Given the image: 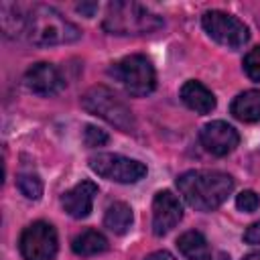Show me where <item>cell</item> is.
Returning a JSON list of instances; mask_svg holds the SVG:
<instances>
[{
  "mask_svg": "<svg viewBox=\"0 0 260 260\" xmlns=\"http://www.w3.org/2000/svg\"><path fill=\"white\" fill-rule=\"evenodd\" d=\"M177 189L193 209L211 211L234 191V179L221 171H187L177 179Z\"/></svg>",
  "mask_w": 260,
  "mask_h": 260,
  "instance_id": "obj_1",
  "label": "cell"
},
{
  "mask_svg": "<svg viewBox=\"0 0 260 260\" xmlns=\"http://www.w3.org/2000/svg\"><path fill=\"white\" fill-rule=\"evenodd\" d=\"M28 43L37 47H53L75 43L81 37V30L67 20L57 8L47 4H37L26 14V30Z\"/></svg>",
  "mask_w": 260,
  "mask_h": 260,
  "instance_id": "obj_2",
  "label": "cell"
},
{
  "mask_svg": "<svg viewBox=\"0 0 260 260\" xmlns=\"http://www.w3.org/2000/svg\"><path fill=\"white\" fill-rule=\"evenodd\" d=\"M102 26L110 35H150L162 26V18L136 2H110Z\"/></svg>",
  "mask_w": 260,
  "mask_h": 260,
  "instance_id": "obj_3",
  "label": "cell"
},
{
  "mask_svg": "<svg viewBox=\"0 0 260 260\" xmlns=\"http://www.w3.org/2000/svg\"><path fill=\"white\" fill-rule=\"evenodd\" d=\"M81 106L85 112L100 116L102 120L110 122L112 126H116L122 132L134 130V116H132L130 108L106 85L89 87L81 98Z\"/></svg>",
  "mask_w": 260,
  "mask_h": 260,
  "instance_id": "obj_4",
  "label": "cell"
},
{
  "mask_svg": "<svg viewBox=\"0 0 260 260\" xmlns=\"http://www.w3.org/2000/svg\"><path fill=\"white\" fill-rule=\"evenodd\" d=\"M110 73L124 85V89L130 95L142 98L148 95L156 85V75L152 63L144 55H128L120 59Z\"/></svg>",
  "mask_w": 260,
  "mask_h": 260,
  "instance_id": "obj_5",
  "label": "cell"
},
{
  "mask_svg": "<svg viewBox=\"0 0 260 260\" xmlns=\"http://www.w3.org/2000/svg\"><path fill=\"white\" fill-rule=\"evenodd\" d=\"M201 24L205 28V32L219 45L228 47V49H240L248 43L250 32L246 28V24L242 20H238L236 16L221 12V10H209L203 14Z\"/></svg>",
  "mask_w": 260,
  "mask_h": 260,
  "instance_id": "obj_6",
  "label": "cell"
},
{
  "mask_svg": "<svg viewBox=\"0 0 260 260\" xmlns=\"http://www.w3.org/2000/svg\"><path fill=\"white\" fill-rule=\"evenodd\" d=\"M89 169L100 177L116 183H136L146 175V167L140 160L112 152H98L89 156Z\"/></svg>",
  "mask_w": 260,
  "mask_h": 260,
  "instance_id": "obj_7",
  "label": "cell"
},
{
  "mask_svg": "<svg viewBox=\"0 0 260 260\" xmlns=\"http://www.w3.org/2000/svg\"><path fill=\"white\" fill-rule=\"evenodd\" d=\"M18 248L24 260H53L57 254V232L47 221H35L20 234Z\"/></svg>",
  "mask_w": 260,
  "mask_h": 260,
  "instance_id": "obj_8",
  "label": "cell"
},
{
  "mask_svg": "<svg viewBox=\"0 0 260 260\" xmlns=\"http://www.w3.org/2000/svg\"><path fill=\"white\" fill-rule=\"evenodd\" d=\"M199 140L207 152H211L215 156H225L238 146L240 136H238L234 126H230L228 122L215 120V122H209L201 128Z\"/></svg>",
  "mask_w": 260,
  "mask_h": 260,
  "instance_id": "obj_9",
  "label": "cell"
},
{
  "mask_svg": "<svg viewBox=\"0 0 260 260\" xmlns=\"http://www.w3.org/2000/svg\"><path fill=\"white\" fill-rule=\"evenodd\" d=\"M183 217V207L171 191H158L152 199V232L156 236L169 234Z\"/></svg>",
  "mask_w": 260,
  "mask_h": 260,
  "instance_id": "obj_10",
  "label": "cell"
},
{
  "mask_svg": "<svg viewBox=\"0 0 260 260\" xmlns=\"http://www.w3.org/2000/svg\"><path fill=\"white\" fill-rule=\"evenodd\" d=\"M24 85L37 95H55L65 87V79L55 65L41 61L24 73Z\"/></svg>",
  "mask_w": 260,
  "mask_h": 260,
  "instance_id": "obj_11",
  "label": "cell"
},
{
  "mask_svg": "<svg viewBox=\"0 0 260 260\" xmlns=\"http://www.w3.org/2000/svg\"><path fill=\"white\" fill-rule=\"evenodd\" d=\"M95 195H98V185L91 181H81L61 197V203H63V209L71 217L83 219L89 215Z\"/></svg>",
  "mask_w": 260,
  "mask_h": 260,
  "instance_id": "obj_12",
  "label": "cell"
},
{
  "mask_svg": "<svg viewBox=\"0 0 260 260\" xmlns=\"http://www.w3.org/2000/svg\"><path fill=\"white\" fill-rule=\"evenodd\" d=\"M181 100L197 114H209L215 108V95L199 81H187L181 87Z\"/></svg>",
  "mask_w": 260,
  "mask_h": 260,
  "instance_id": "obj_13",
  "label": "cell"
},
{
  "mask_svg": "<svg viewBox=\"0 0 260 260\" xmlns=\"http://www.w3.org/2000/svg\"><path fill=\"white\" fill-rule=\"evenodd\" d=\"M230 112L240 122H258L260 120V91L248 89V91L240 93L232 102Z\"/></svg>",
  "mask_w": 260,
  "mask_h": 260,
  "instance_id": "obj_14",
  "label": "cell"
},
{
  "mask_svg": "<svg viewBox=\"0 0 260 260\" xmlns=\"http://www.w3.org/2000/svg\"><path fill=\"white\" fill-rule=\"evenodd\" d=\"M0 26L6 37L16 39V37L24 35V30H26V14H22L16 4L2 2L0 4Z\"/></svg>",
  "mask_w": 260,
  "mask_h": 260,
  "instance_id": "obj_15",
  "label": "cell"
},
{
  "mask_svg": "<svg viewBox=\"0 0 260 260\" xmlns=\"http://www.w3.org/2000/svg\"><path fill=\"white\" fill-rule=\"evenodd\" d=\"M177 246H179V252L187 260H209V256H211V250H209L207 240L203 238V234L193 232V230L179 236Z\"/></svg>",
  "mask_w": 260,
  "mask_h": 260,
  "instance_id": "obj_16",
  "label": "cell"
},
{
  "mask_svg": "<svg viewBox=\"0 0 260 260\" xmlns=\"http://www.w3.org/2000/svg\"><path fill=\"white\" fill-rule=\"evenodd\" d=\"M104 225H106L110 232L118 234V236L126 234V232L130 230V225H132V209H130V205L124 203V201L112 203V205L106 209Z\"/></svg>",
  "mask_w": 260,
  "mask_h": 260,
  "instance_id": "obj_17",
  "label": "cell"
},
{
  "mask_svg": "<svg viewBox=\"0 0 260 260\" xmlns=\"http://www.w3.org/2000/svg\"><path fill=\"white\" fill-rule=\"evenodd\" d=\"M71 248L79 256H93V254H100V252L108 250V240H106L104 234H100L95 230H85V232H81L79 236L73 238Z\"/></svg>",
  "mask_w": 260,
  "mask_h": 260,
  "instance_id": "obj_18",
  "label": "cell"
},
{
  "mask_svg": "<svg viewBox=\"0 0 260 260\" xmlns=\"http://www.w3.org/2000/svg\"><path fill=\"white\" fill-rule=\"evenodd\" d=\"M16 185H18V191H20L24 197H28V199H39V197L43 195V183H41V179H39L37 175H32V173H22V175H18Z\"/></svg>",
  "mask_w": 260,
  "mask_h": 260,
  "instance_id": "obj_19",
  "label": "cell"
},
{
  "mask_svg": "<svg viewBox=\"0 0 260 260\" xmlns=\"http://www.w3.org/2000/svg\"><path fill=\"white\" fill-rule=\"evenodd\" d=\"M244 69H246V75L252 81H260V47L252 49L244 57Z\"/></svg>",
  "mask_w": 260,
  "mask_h": 260,
  "instance_id": "obj_20",
  "label": "cell"
},
{
  "mask_svg": "<svg viewBox=\"0 0 260 260\" xmlns=\"http://www.w3.org/2000/svg\"><path fill=\"white\" fill-rule=\"evenodd\" d=\"M236 207L238 209H242V211H248V213H252V211H256L258 207H260V197L254 193V191H242L238 197H236Z\"/></svg>",
  "mask_w": 260,
  "mask_h": 260,
  "instance_id": "obj_21",
  "label": "cell"
},
{
  "mask_svg": "<svg viewBox=\"0 0 260 260\" xmlns=\"http://www.w3.org/2000/svg\"><path fill=\"white\" fill-rule=\"evenodd\" d=\"M83 140L87 146H104L108 142V134L98 128V126H85V132H83Z\"/></svg>",
  "mask_w": 260,
  "mask_h": 260,
  "instance_id": "obj_22",
  "label": "cell"
},
{
  "mask_svg": "<svg viewBox=\"0 0 260 260\" xmlns=\"http://www.w3.org/2000/svg\"><path fill=\"white\" fill-rule=\"evenodd\" d=\"M244 242H246V244H260V221L252 223V225L246 230Z\"/></svg>",
  "mask_w": 260,
  "mask_h": 260,
  "instance_id": "obj_23",
  "label": "cell"
},
{
  "mask_svg": "<svg viewBox=\"0 0 260 260\" xmlns=\"http://www.w3.org/2000/svg\"><path fill=\"white\" fill-rule=\"evenodd\" d=\"M146 260H175V256L167 250H158V252H152L146 256Z\"/></svg>",
  "mask_w": 260,
  "mask_h": 260,
  "instance_id": "obj_24",
  "label": "cell"
},
{
  "mask_svg": "<svg viewBox=\"0 0 260 260\" xmlns=\"http://www.w3.org/2000/svg\"><path fill=\"white\" fill-rule=\"evenodd\" d=\"M95 8H98V4H77V10L79 12H83V14H87V16H91L93 12H95Z\"/></svg>",
  "mask_w": 260,
  "mask_h": 260,
  "instance_id": "obj_25",
  "label": "cell"
},
{
  "mask_svg": "<svg viewBox=\"0 0 260 260\" xmlns=\"http://www.w3.org/2000/svg\"><path fill=\"white\" fill-rule=\"evenodd\" d=\"M209 260H230V256H228V254H223V252H211Z\"/></svg>",
  "mask_w": 260,
  "mask_h": 260,
  "instance_id": "obj_26",
  "label": "cell"
},
{
  "mask_svg": "<svg viewBox=\"0 0 260 260\" xmlns=\"http://www.w3.org/2000/svg\"><path fill=\"white\" fill-rule=\"evenodd\" d=\"M242 260H260V252H250V254H246Z\"/></svg>",
  "mask_w": 260,
  "mask_h": 260,
  "instance_id": "obj_27",
  "label": "cell"
}]
</instances>
